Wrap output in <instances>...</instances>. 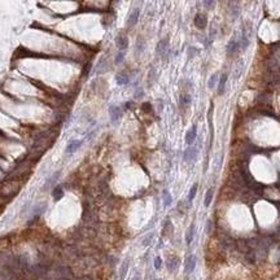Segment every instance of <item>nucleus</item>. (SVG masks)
I'll return each instance as SVG.
<instances>
[{"mask_svg":"<svg viewBox=\"0 0 280 280\" xmlns=\"http://www.w3.org/2000/svg\"><path fill=\"white\" fill-rule=\"evenodd\" d=\"M215 2L217 0H202V4L206 9H213L215 7Z\"/></svg>","mask_w":280,"mask_h":280,"instance_id":"nucleus-27","label":"nucleus"},{"mask_svg":"<svg viewBox=\"0 0 280 280\" xmlns=\"http://www.w3.org/2000/svg\"><path fill=\"white\" fill-rule=\"evenodd\" d=\"M178 265H179V259H178V258H171L167 262V268L172 272V271H175V270L178 268Z\"/></svg>","mask_w":280,"mask_h":280,"instance_id":"nucleus-23","label":"nucleus"},{"mask_svg":"<svg viewBox=\"0 0 280 280\" xmlns=\"http://www.w3.org/2000/svg\"><path fill=\"white\" fill-rule=\"evenodd\" d=\"M167 52H169V40H167V38H165V39H161L157 43L156 53L160 57H165Z\"/></svg>","mask_w":280,"mask_h":280,"instance_id":"nucleus-2","label":"nucleus"},{"mask_svg":"<svg viewBox=\"0 0 280 280\" xmlns=\"http://www.w3.org/2000/svg\"><path fill=\"white\" fill-rule=\"evenodd\" d=\"M196 192H197V184H193L190 190V193H188V201H193L195 196H196Z\"/></svg>","mask_w":280,"mask_h":280,"instance_id":"nucleus-26","label":"nucleus"},{"mask_svg":"<svg viewBox=\"0 0 280 280\" xmlns=\"http://www.w3.org/2000/svg\"><path fill=\"white\" fill-rule=\"evenodd\" d=\"M115 44H117V47H118L119 51L127 50V47H128V39H127V36H125V35L117 36V39H115Z\"/></svg>","mask_w":280,"mask_h":280,"instance_id":"nucleus-8","label":"nucleus"},{"mask_svg":"<svg viewBox=\"0 0 280 280\" xmlns=\"http://www.w3.org/2000/svg\"><path fill=\"white\" fill-rule=\"evenodd\" d=\"M128 270V259H126L125 262L122 263V266H121V271H119V280H123L125 276H126V272Z\"/></svg>","mask_w":280,"mask_h":280,"instance_id":"nucleus-22","label":"nucleus"},{"mask_svg":"<svg viewBox=\"0 0 280 280\" xmlns=\"http://www.w3.org/2000/svg\"><path fill=\"white\" fill-rule=\"evenodd\" d=\"M230 12L232 13L234 17H237L240 13V2L239 0H230Z\"/></svg>","mask_w":280,"mask_h":280,"instance_id":"nucleus-9","label":"nucleus"},{"mask_svg":"<svg viewBox=\"0 0 280 280\" xmlns=\"http://www.w3.org/2000/svg\"><path fill=\"white\" fill-rule=\"evenodd\" d=\"M196 267V257L195 255H190L186 261V272H192Z\"/></svg>","mask_w":280,"mask_h":280,"instance_id":"nucleus-12","label":"nucleus"},{"mask_svg":"<svg viewBox=\"0 0 280 280\" xmlns=\"http://www.w3.org/2000/svg\"><path fill=\"white\" fill-rule=\"evenodd\" d=\"M162 201H163V207H169L171 205L172 197L167 190H163V192H162Z\"/></svg>","mask_w":280,"mask_h":280,"instance_id":"nucleus-13","label":"nucleus"},{"mask_svg":"<svg viewBox=\"0 0 280 280\" xmlns=\"http://www.w3.org/2000/svg\"><path fill=\"white\" fill-rule=\"evenodd\" d=\"M115 80H117V84H119V86H126L130 82V77H128V74L125 73V71H122V73H118L115 75Z\"/></svg>","mask_w":280,"mask_h":280,"instance_id":"nucleus-10","label":"nucleus"},{"mask_svg":"<svg viewBox=\"0 0 280 280\" xmlns=\"http://www.w3.org/2000/svg\"><path fill=\"white\" fill-rule=\"evenodd\" d=\"M62 196H64V190H62V187H60V186L55 187L53 192H52V197L55 199V201H59L60 199H62Z\"/></svg>","mask_w":280,"mask_h":280,"instance_id":"nucleus-17","label":"nucleus"},{"mask_svg":"<svg viewBox=\"0 0 280 280\" xmlns=\"http://www.w3.org/2000/svg\"><path fill=\"white\" fill-rule=\"evenodd\" d=\"M227 78H228V77H227V74H222L220 78H219V80H218V92H219V95H222V94L224 92L226 83H227Z\"/></svg>","mask_w":280,"mask_h":280,"instance_id":"nucleus-14","label":"nucleus"},{"mask_svg":"<svg viewBox=\"0 0 280 280\" xmlns=\"http://www.w3.org/2000/svg\"><path fill=\"white\" fill-rule=\"evenodd\" d=\"M196 136H197V127L193 125V126L191 127V130H188V132L186 134V143H187V145H192L193 142L196 140Z\"/></svg>","mask_w":280,"mask_h":280,"instance_id":"nucleus-6","label":"nucleus"},{"mask_svg":"<svg viewBox=\"0 0 280 280\" xmlns=\"http://www.w3.org/2000/svg\"><path fill=\"white\" fill-rule=\"evenodd\" d=\"M249 44V39H248V36H247V34L243 32V35H241V38L239 39V46H240V50H245V48L248 47Z\"/></svg>","mask_w":280,"mask_h":280,"instance_id":"nucleus-21","label":"nucleus"},{"mask_svg":"<svg viewBox=\"0 0 280 280\" xmlns=\"http://www.w3.org/2000/svg\"><path fill=\"white\" fill-rule=\"evenodd\" d=\"M109 114H110V119H112V122L115 123L119 119L122 112H121V108L119 107H117V105H112V107L109 108Z\"/></svg>","mask_w":280,"mask_h":280,"instance_id":"nucleus-7","label":"nucleus"},{"mask_svg":"<svg viewBox=\"0 0 280 280\" xmlns=\"http://www.w3.org/2000/svg\"><path fill=\"white\" fill-rule=\"evenodd\" d=\"M123 59H125V51H119L117 55H115V60H114V62L115 64H121V62L123 61Z\"/></svg>","mask_w":280,"mask_h":280,"instance_id":"nucleus-28","label":"nucleus"},{"mask_svg":"<svg viewBox=\"0 0 280 280\" xmlns=\"http://www.w3.org/2000/svg\"><path fill=\"white\" fill-rule=\"evenodd\" d=\"M197 53V51H196V48H193V47H191L190 50H188V59H192V57H193Z\"/></svg>","mask_w":280,"mask_h":280,"instance_id":"nucleus-31","label":"nucleus"},{"mask_svg":"<svg viewBox=\"0 0 280 280\" xmlns=\"http://www.w3.org/2000/svg\"><path fill=\"white\" fill-rule=\"evenodd\" d=\"M46 207H47V205L44 204V202H43V204L36 205L35 207H34V209H35V210H32L34 215H42V214H43V213H44V211H46Z\"/></svg>","mask_w":280,"mask_h":280,"instance_id":"nucleus-24","label":"nucleus"},{"mask_svg":"<svg viewBox=\"0 0 280 280\" xmlns=\"http://www.w3.org/2000/svg\"><path fill=\"white\" fill-rule=\"evenodd\" d=\"M239 50H240L239 39H236V38H232V39L228 42V44H227V56H228V57L235 56V55L239 52Z\"/></svg>","mask_w":280,"mask_h":280,"instance_id":"nucleus-1","label":"nucleus"},{"mask_svg":"<svg viewBox=\"0 0 280 280\" xmlns=\"http://www.w3.org/2000/svg\"><path fill=\"white\" fill-rule=\"evenodd\" d=\"M191 105V95L190 94H183L180 95V107L187 108Z\"/></svg>","mask_w":280,"mask_h":280,"instance_id":"nucleus-16","label":"nucleus"},{"mask_svg":"<svg viewBox=\"0 0 280 280\" xmlns=\"http://www.w3.org/2000/svg\"><path fill=\"white\" fill-rule=\"evenodd\" d=\"M80 145H82V142H80V140H71V142L67 144L65 152H66L67 154H71V153H74Z\"/></svg>","mask_w":280,"mask_h":280,"instance_id":"nucleus-11","label":"nucleus"},{"mask_svg":"<svg viewBox=\"0 0 280 280\" xmlns=\"http://www.w3.org/2000/svg\"><path fill=\"white\" fill-rule=\"evenodd\" d=\"M59 176H60V171H56V172L53 174V175H52V176L50 178V179L47 180L46 186H44V188H46V190H48V187H52V186H53L55 183L57 182V179H59Z\"/></svg>","mask_w":280,"mask_h":280,"instance_id":"nucleus-18","label":"nucleus"},{"mask_svg":"<svg viewBox=\"0 0 280 280\" xmlns=\"http://www.w3.org/2000/svg\"><path fill=\"white\" fill-rule=\"evenodd\" d=\"M211 199H213V190H211V188H209V190L206 191V193H205V200H204V206H205V207H209V206H210Z\"/></svg>","mask_w":280,"mask_h":280,"instance_id":"nucleus-20","label":"nucleus"},{"mask_svg":"<svg viewBox=\"0 0 280 280\" xmlns=\"http://www.w3.org/2000/svg\"><path fill=\"white\" fill-rule=\"evenodd\" d=\"M161 263H162L161 257H156V258H154V268H156V270H158V268L161 267Z\"/></svg>","mask_w":280,"mask_h":280,"instance_id":"nucleus-30","label":"nucleus"},{"mask_svg":"<svg viewBox=\"0 0 280 280\" xmlns=\"http://www.w3.org/2000/svg\"><path fill=\"white\" fill-rule=\"evenodd\" d=\"M183 158H184L186 162H193L196 158H197V148L195 147H188L186 151H184V154H183Z\"/></svg>","mask_w":280,"mask_h":280,"instance_id":"nucleus-3","label":"nucleus"},{"mask_svg":"<svg viewBox=\"0 0 280 280\" xmlns=\"http://www.w3.org/2000/svg\"><path fill=\"white\" fill-rule=\"evenodd\" d=\"M218 77H219V74H218V73H214L213 75L210 77L209 82H207V87H209L210 90H213L214 87H215V83L218 82Z\"/></svg>","mask_w":280,"mask_h":280,"instance_id":"nucleus-25","label":"nucleus"},{"mask_svg":"<svg viewBox=\"0 0 280 280\" xmlns=\"http://www.w3.org/2000/svg\"><path fill=\"white\" fill-rule=\"evenodd\" d=\"M144 48H145V43H144V40L142 39V38H139V39L136 40V43H135V52L139 55V53H142V52L144 51Z\"/></svg>","mask_w":280,"mask_h":280,"instance_id":"nucleus-19","label":"nucleus"},{"mask_svg":"<svg viewBox=\"0 0 280 280\" xmlns=\"http://www.w3.org/2000/svg\"><path fill=\"white\" fill-rule=\"evenodd\" d=\"M193 236H195V224L192 223L190 226V228H188L187 234H186V243L190 245L192 243V240H193Z\"/></svg>","mask_w":280,"mask_h":280,"instance_id":"nucleus-15","label":"nucleus"},{"mask_svg":"<svg viewBox=\"0 0 280 280\" xmlns=\"http://www.w3.org/2000/svg\"><path fill=\"white\" fill-rule=\"evenodd\" d=\"M195 25L197 29H205L207 25V18L204 13H197L196 17H195Z\"/></svg>","mask_w":280,"mask_h":280,"instance_id":"nucleus-5","label":"nucleus"},{"mask_svg":"<svg viewBox=\"0 0 280 280\" xmlns=\"http://www.w3.org/2000/svg\"><path fill=\"white\" fill-rule=\"evenodd\" d=\"M153 236H154V234L152 232V234H149V235H147L145 237H144V240H143V245H144V247H148V245L152 243Z\"/></svg>","mask_w":280,"mask_h":280,"instance_id":"nucleus-29","label":"nucleus"},{"mask_svg":"<svg viewBox=\"0 0 280 280\" xmlns=\"http://www.w3.org/2000/svg\"><path fill=\"white\" fill-rule=\"evenodd\" d=\"M139 16H140V9L139 8H135L134 11L130 13V16L127 18V26L128 27H132V26L136 25L138 21H139Z\"/></svg>","mask_w":280,"mask_h":280,"instance_id":"nucleus-4","label":"nucleus"}]
</instances>
